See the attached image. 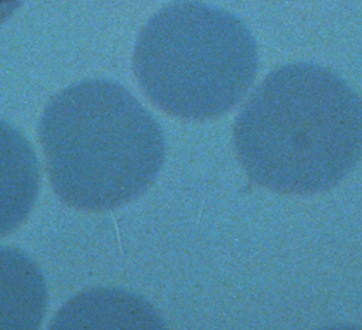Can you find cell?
Returning <instances> with one entry per match:
<instances>
[{
  "label": "cell",
  "instance_id": "cell-1",
  "mask_svg": "<svg viewBox=\"0 0 362 330\" xmlns=\"http://www.w3.org/2000/svg\"><path fill=\"white\" fill-rule=\"evenodd\" d=\"M234 143L259 186L287 195L329 191L362 157V98L327 67L288 64L249 96Z\"/></svg>",
  "mask_w": 362,
  "mask_h": 330
},
{
  "label": "cell",
  "instance_id": "cell-2",
  "mask_svg": "<svg viewBox=\"0 0 362 330\" xmlns=\"http://www.w3.org/2000/svg\"><path fill=\"white\" fill-rule=\"evenodd\" d=\"M40 142L55 193L79 210L102 212L139 198L165 160V135L122 84L88 79L50 100Z\"/></svg>",
  "mask_w": 362,
  "mask_h": 330
},
{
  "label": "cell",
  "instance_id": "cell-3",
  "mask_svg": "<svg viewBox=\"0 0 362 330\" xmlns=\"http://www.w3.org/2000/svg\"><path fill=\"white\" fill-rule=\"evenodd\" d=\"M259 67L256 40L232 12L177 0L141 30L136 78L153 103L189 120L215 119L247 93Z\"/></svg>",
  "mask_w": 362,
  "mask_h": 330
},
{
  "label": "cell",
  "instance_id": "cell-4",
  "mask_svg": "<svg viewBox=\"0 0 362 330\" xmlns=\"http://www.w3.org/2000/svg\"><path fill=\"white\" fill-rule=\"evenodd\" d=\"M48 330H168L144 297L117 288H93L67 301Z\"/></svg>",
  "mask_w": 362,
  "mask_h": 330
},
{
  "label": "cell",
  "instance_id": "cell-5",
  "mask_svg": "<svg viewBox=\"0 0 362 330\" xmlns=\"http://www.w3.org/2000/svg\"><path fill=\"white\" fill-rule=\"evenodd\" d=\"M40 191V165L28 140L0 119V237L28 219Z\"/></svg>",
  "mask_w": 362,
  "mask_h": 330
},
{
  "label": "cell",
  "instance_id": "cell-6",
  "mask_svg": "<svg viewBox=\"0 0 362 330\" xmlns=\"http://www.w3.org/2000/svg\"><path fill=\"white\" fill-rule=\"evenodd\" d=\"M47 300L38 263L23 249L0 246V330H40Z\"/></svg>",
  "mask_w": 362,
  "mask_h": 330
},
{
  "label": "cell",
  "instance_id": "cell-7",
  "mask_svg": "<svg viewBox=\"0 0 362 330\" xmlns=\"http://www.w3.org/2000/svg\"><path fill=\"white\" fill-rule=\"evenodd\" d=\"M23 0H0V26L19 9Z\"/></svg>",
  "mask_w": 362,
  "mask_h": 330
},
{
  "label": "cell",
  "instance_id": "cell-8",
  "mask_svg": "<svg viewBox=\"0 0 362 330\" xmlns=\"http://www.w3.org/2000/svg\"><path fill=\"white\" fill-rule=\"evenodd\" d=\"M317 330H362L357 325H349V324H339V325H329V327H323Z\"/></svg>",
  "mask_w": 362,
  "mask_h": 330
}]
</instances>
